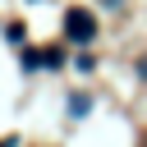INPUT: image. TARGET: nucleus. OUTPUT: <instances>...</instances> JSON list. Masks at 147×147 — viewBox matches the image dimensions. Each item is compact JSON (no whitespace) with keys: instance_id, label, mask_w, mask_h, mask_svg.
<instances>
[{"instance_id":"nucleus-1","label":"nucleus","mask_w":147,"mask_h":147,"mask_svg":"<svg viewBox=\"0 0 147 147\" xmlns=\"http://www.w3.org/2000/svg\"><path fill=\"white\" fill-rule=\"evenodd\" d=\"M64 32L74 37V41H92V32H96V23H92V14H69V23H64Z\"/></svg>"}]
</instances>
